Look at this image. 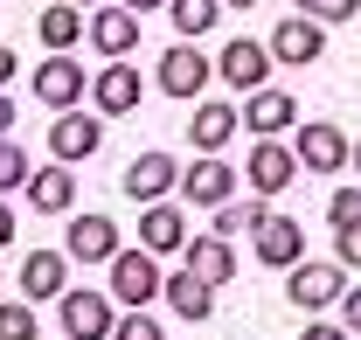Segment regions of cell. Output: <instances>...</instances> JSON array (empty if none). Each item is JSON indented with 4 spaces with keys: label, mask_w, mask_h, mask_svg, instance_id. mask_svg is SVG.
Segmentation results:
<instances>
[{
    "label": "cell",
    "mask_w": 361,
    "mask_h": 340,
    "mask_svg": "<svg viewBox=\"0 0 361 340\" xmlns=\"http://www.w3.org/2000/svg\"><path fill=\"white\" fill-rule=\"evenodd\" d=\"M111 340H167V334H160V320H153L146 305H133V312H118V327H111Z\"/></svg>",
    "instance_id": "f1b7e54d"
},
{
    "label": "cell",
    "mask_w": 361,
    "mask_h": 340,
    "mask_svg": "<svg viewBox=\"0 0 361 340\" xmlns=\"http://www.w3.org/2000/svg\"><path fill=\"white\" fill-rule=\"evenodd\" d=\"M292 153H299V167H306V174H341V167H355V139L334 126V119H313V126H299Z\"/></svg>",
    "instance_id": "3957f363"
},
{
    "label": "cell",
    "mask_w": 361,
    "mask_h": 340,
    "mask_svg": "<svg viewBox=\"0 0 361 340\" xmlns=\"http://www.w3.org/2000/svg\"><path fill=\"white\" fill-rule=\"evenodd\" d=\"M188 271L195 278H209V285H229L236 278V250H229V236H188Z\"/></svg>",
    "instance_id": "603a6c76"
},
{
    "label": "cell",
    "mask_w": 361,
    "mask_h": 340,
    "mask_svg": "<svg viewBox=\"0 0 361 340\" xmlns=\"http://www.w3.org/2000/svg\"><path fill=\"white\" fill-rule=\"evenodd\" d=\"M250 243H257V264H264V271H292V264H306V222L264 209L257 229H250Z\"/></svg>",
    "instance_id": "5b68a950"
},
{
    "label": "cell",
    "mask_w": 361,
    "mask_h": 340,
    "mask_svg": "<svg viewBox=\"0 0 361 340\" xmlns=\"http://www.w3.org/2000/svg\"><path fill=\"white\" fill-rule=\"evenodd\" d=\"M355 174H361V139H355Z\"/></svg>",
    "instance_id": "ab89813d"
},
{
    "label": "cell",
    "mask_w": 361,
    "mask_h": 340,
    "mask_svg": "<svg viewBox=\"0 0 361 340\" xmlns=\"http://www.w3.org/2000/svg\"><path fill=\"white\" fill-rule=\"evenodd\" d=\"M299 14H313L319 28H341V21L361 14V0H299Z\"/></svg>",
    "instance_id": "4dcf8cb0"
},
{
    "label": "cell",
    "mask_w": 361,
    "mask_h": 340,
    "mask_svg": "<svg viewBox=\"0 0 361 340\" xmlns=\"http://www.w3.org/2000/svg\"><path fill=\"white\" fill-rule=\"evenodd\" d=\"M139 243L153 257H180L188 250V222H180L174 202H146V209H139Z\"/></svg>",
    "instance_id": "ac0fdd59"
},
{
    "label": "cell",
    "mask_w": 361,
    "mask_h": 340,
    "mask_svg": "<svg viewBox=\"0 0 361 340\" xmlns=\"http://www.w3.org/2000/svg\"><path fill=\"white\" fill-rule=\"evenodd\" d=\"M56 312H63V334L70 340H111V327H118V298L90 292V285H70L56 298Z\"/></svg>",
    "instance_id": "7a4b0ae2"
},
{
    "label": "cell",
    "mask_w": 361,
    "mask_h": 340,
    "mask_svg": "<svg viewBox=\"0 0 361 340\" xmlns=\"http://www.w3.org/2000/svg\"><path fill=\"white\" fill-rule=\"evenodd\" d=\"M90 90L84 63H70V56H49L42 70H35V97H42L49 111H77V97Z\"/></svg>",
    "instance_id": "e0dca14e"
},
{
    "label": "cell",
    "mask_w": 361,
    "mask_h": 340,
    "mask_svg": "<svg viewBox=\"0 0 361 340\" xmlns=\"http://www.w3.org/2000/svg\"><path fill=\"white\" fill-rule=\"evenodd\" d=\"M243 126L257 132V139H278L285 126H299V97L292 90H250V104H243Z\"/></svg>",
    "instance_id": "ffe728a7"
},
{
    "label": "cell",
    "mask_w": 361,
    "mask_h": 340,
    "mask_svg": "<svg viewBox=\"0 0 361 340\" xmlns=\"http://www.w3.org/2000/svg\"><path fill=\"white\" fill-rule=\"evenodd\" d=\"M236 126H243V111H236V104L202 97V104H195V119H188V139H195L202 153H223L229 139H236Z\"/></svg>",
    "instance_id": "d6986e66"
},
{
    "label": "cell",
    "mask_w": 361,
    "mask_h": 340,
    "mask_svg": "<svg viewBox=\"0 0 361 340\" xmlns=\"http://www.w3.org/2000/svg\"><path fill=\"white\" fill-rule=\"evenodd\" d=\"M326 222L334 229H361V188H334L326 195Z\"/></svg>",
    "instance_id": "83f0119b"
},
{
    "label": "cell",
    "mask_w": 361,
    "mask_h": 340,
    "mask_svg": "<svg viewBox=\"0 0 361 340\" xmlns=\"http://www.w3.org/2000/svg\"><path fill=\"white\" fill-rule=\"evenodd\" d=\"M174 188H180V167H174L167 146H160V153H139L133 167H126V195H133L139 209H146V202H167Z\"/></svg>",
    "instance_id": "4fadbf2b"
},
{
    "label": "cell",
    "mask_w": 361,
    "mask_h": 340,
    "mask_svg": "<svg viewBox=\"0 0 361 340\" xmlns=\"http://www.w3.org/2000/svg\"><path fill=\"white\" fill-rule=\"evenodd\" d=\"M35 35H42L49 56H70V49L90 35V21L77 14V0H63V7H42V21H35Z\"/></svg>",
    "instance_id": "7402d4cb"
},
{
    "label": "cell",
    "mask_w": 361,
    "mask_h": 340,
    "mask_svg": "<svg viewBox=\"0 0 361 340\" xmlns=\"http://www.w3.org/2000/svg\"><path fill=\"white\" fill-rule=\"evenodd\" d=\"M167 305H174V320H209V312H216V285L180 264L174 278H167Z\"/></svg>",
    "instance_id": "cb8c5ba5"
},
{
    "label": "cell",
    "mask_w": 361,
    "mask_h": 340,
    "mask_svg": "<svg viewBox=\"0 0 361 340\" xmlns=\"http://www.w3.org/2000/svg\"><path fill=\"white\" fill-rule=\"evenodd\" d=\"M84 42L97 49L104 63L133 56V49H139V14H133V7H97V14H90V35H84Z\"/></svg>",
    "instance_id": "9a60e30c"
},
{
    "label": "cell",
    "mask_w": 361,
    "mask_h": 340,
    "mask_svg": "<svg viewBox=\"0 0 361 340\" xmlns=\"http://www.w3.org/2000/svg\"><path fill=\"white\" fill-rule=\"evenodd\" d=\"M223 7H257V0H223Z\"/></svg>",
    "instance_id": "f35d334b"
},
{
    "label": "cell",
    "mask_w": 361,
    "mask_h": 340,
    "mask_svg": "<svg viewBox=\"0 0 361 340\" xmlns=\"http://www.w3.org/2000/svg\"><path fill=\"white\" fill-rule=\"evenodd\" d=\"M7 126H14V104H7V90H0V139H7Z\"/></svg>",
    "instance_id": "8d00e7d4"
},
{
    "label": "cell",
    "mask_w": 361,
    "mask_h": 340,
    "mask_svg": "<svg viewBox=\"0 0 361 340\" xmlns=\"http://www.w3.org/2000/svg\"><path fill=\"white\" fill-rule=\"evenodd\" d=\"M0 340H42V334H35V305H28V298H7V305H0Z\"/></svg>",
    "instance_id": "484cf974"
},
{
    "label": "cell",
    "mask_w": 361,
    "mask_h": 340,
    "mask_svg": "<svg viewBox=\"0 0 361 340\" xmlns=\"http://www.w3.org/2000/svg\"><path fill=\"white\" fill-rule=\"evenodd\" d=\"M139 97H146V77H139L126 56L104 63V70L90 77V104H97V119H126V111H139Z\"/></svg>",
    "instance_id": "8992f818"
},
{
    "label": "cell",
    "mask_w": 361,
    "mask_h": 340,
    "mask_svg": "<svg viewBox=\"0 0 361 340\" xmlns=\"http://www.w3.org/2000/svg\"><path fill=\"white\" fill-rule=\"evenodd\" d=\"M118 7H133V14H153V7H167V0H118Z\"/></svg>",
    "instance_id": "74e56055"
},
{
    "label": "cell",
    "mask_w": 361,
    "mask_h": 340,
    "mask_svg": "<svg viewBox=\"0 0 361 340\" xmlns=\"http://www.w3.org/2000/svg\"><path fill=\"white\" fill-rule=\"evenodd\" d=\"M77 7H104V0H77Z\"/></svg>",
    "instance_id": "60d3db41"
},
{
    "label": "cell",
    "mask_w": 361,
    "mask_h": 340,
    "mask_svg": "<svg viewBox=\"0 0 361 340\" xmlns=\"http://www.w3.org/2000/svg\"><path fill=\"white\" fill-rule=\"evenodd\" d=\"M271 56L264 42H250V35H236V42H223V56H216V77L223 84H236V90H264L271 84Z\"/></svg>",
    "instance_id": "ba28073f"
},
{
    "label": "cell",
    "mask_w": 361,
    "mask_h": 340,
    "mask_svg": "<svg viewBox=\"0 0 361 340\" xmlns=\"http://www.w3.org/2000/svg\"><path fill=\"white\" fill-rule=\"evenodd\" d=\"M285 292H292L299 312H326V305L348 298V264H341V257H334V264H313V257H306V264H292V285H285Z\"/></svg>",
    "instance_id": "277c9868"
},
{
    "label": "cell",
    "mask_w": 361,
    "mask_h": 340,
    "mask_svg": "<svg viewBox=\"0 0 361 340\" xmlns=\"http://www.w3.org/2000/svg\"><path fill=\"white\" fill-rule=\"evenodd\" d=\"M28 153H21V146H14V139H0V195H7V188H28Z\"/></svg>",
    "instance_id": "f546056e"
},
{
    "label": "cell",
    "mask_w": 361,
    "mask_h": 340,
    "mask_svg": "<svg viewBox=\"0 0 361 340\" xmlns=\"http://www.w3.org/2000/svg\"><path fill=\"white\" fill-rule=\"evenodd\" d=\"M271 202H223L216 209V236H236V229H257V215H264Z\"/></svg>",
    "instance_id": "4316f807"
},
{
    "label": "cell",
    "mask_w": 361,
    "mask_h": 340,
    "mask_svg": "<svg viewBox=\"0 0 361 340\" xmlns=\"http://www.w3.org/2000/svg\"><path fill=\"white\" fill-rule=\"evenodd\" d=\"M341 327L361 334V285H348V298H341Z\"/></svg>",
    "instance_id": "d6a6232c"
},
{
    "label": "cell",
    "mask_w": 361,
    "mask_h": 340,
    "mask_svg": "<svg viewBox=\"0 0 361 340\" xmlns=\"http://www.w3.org/2000/svg\"><path fill=\"white\" fill-rule=\"evenodd\" d=\"M7 77H14V49H0V90H7Z\"/></svg>",
    "instance_id": "d590c367"
},
{
    "label": "cell",
    "mask_w": 361,
    "mask_h": 340,
    "mask_svg": "<svg viewBox=\"0 0 361 340\" xmlns=\"http://www.w3.org/2000/svg\"><path fill=\"white\" fill-rule=\"evenodd\" d=\"M209 77H216V63H209L195 42H174L167 56H160V97H202Z\"/></svg>",
    "instance_id": "52a82bcc"
},
{
    "label": "cell",
    "mask_w": 361,
    "mask_h": 340,
    "mask_svg": "<svg viewBox=\"0 0 361 340\" xmlns=\"http://www.w3.org/2000/svg\"><path fill=\"white\" fill-rule=\"evenodd\" d=\"M63 250L77 257V264H111V257L126 250V236H118V222H111V215H70Z\"/></svg>",
    "instance_id": "9c48e42d"
},
{
    "label": "cell",
    "mask_w": 361,
    "mask_h": 340,
    "mask_svg": "<svg viewBox=\"0 0 361 340\" xmlns=\"http://www.w3.org/2000/svg\"><path fill=\"white\" fill-rule=\"evenodd\" d=\"M104 146V119H90V111H56L49 119V153L56 160H90Z\"/></svg>",
    "instance_id": "7c38bea8"
},
{
    "label": "cell",
    "mask_w": 361,
    "mask_h": 340,
    "mask_svg": "<svg viewBox=\"0 0 361 340\" xmlns=\"http://www.w3.org/2000/svg\"><path fill=\"white\" fill-rule=\"evenodd\" d=\"M7 243H14V209L0 202V250H7Z\"/></svg>",
    "instance_id": "e575fe53"
},
{
    "label": "cell",
    "mask_w": 361,
    "mask_h": 340,
    "mask_svg": "<svg viewBox=\"0 0 361 340\" xmlns=\"http://www.w3.org/2000/svg\"><path fill=\"white\" fill-rule=\"evenodd\" d=\"M334 257H341L348 271H361V229H334Z\"/></svg>",
    "instance_id": "1f68e13d"
},
{
    "label": "cell",
    "mask_w": 361,
    "mask_h": 340,
    "mask_svg": "<svg viewBox=\"0 0 361 340\" xmlns=\"http://www.w3.org/2000/svg\"><path fill=\"white\" fill-rule=\"evenodd\" d=\"M104 271H111V285H104V292L118 298L126 312H133V305H153V298H167V278H160V257L146 250V243H139V250H118L111 264H104Z\"/></svg>",
    "instance_id": "6da1fadb"
},
{
    "label": "cell",
    "mask_w": 361,
    "mask_h": 340,
    "mask_svg": "<svg viewBox=\"0 0 361 340\" xmlns=\"http://www.w3.org/2000/svg\"><path fill=\"white\" fill-rule=\"evenodd\" d=\"M28 209H42V215H70L77 209V174H70V160L28 174Z\"/></svg>",
    "instance_id": "44dd1931"
},
{
    "label": "cell",
    "mask_w": 361,
    "mask_h": 340,
    "mask_svg": "<svg viewBox=\"0 0 361 340\" xmlns=\"http://www.w3.org/2000/svg\"><path fill=\"white\" fill-rule=\"evenodd\" d=\"M63 340H70V334H63Z\"/></svg>",
    "instance_id": "b9f144b4"
},
{
    "label": "cell",
    "mask_w": 361,
    "mask_h": 340,
    "mask_svg": "<svg viewBox=\"0 0 361 340\" xmlns=\"http://www.w3.org/2000/svg\"><path fill=\"white\" fill-rule=\"evenodd\" d=\"M299 340H355V334H348V327H326V320H313V327H306Z\"/></svg>",
    "instance_id": "836d02e7"
},
{
    "label": "cell",
    "mask_w": 361,
    "mask_h": 340,
    "mask_svg": "<svg viewBox=\"0 0 361 340\" xmlns=\"http://www.w3.org/2000/svg\"><path fill=\"white\" fill-rule=\"evenodd\" d=\"M299 153H292V146H278V139H257V153H250V167H243V181H250V188H257V195H285V188H292V181H299Z\"/></svg>",
    "instance_id": "30bf717a"
},
{
    "label": "cell",
    "mask_w": 361,
    "mask_h": 340,
    "mask_svg": "<svg viewBox=\"0 0 361 340\" xmlns=\"http://www.w3.org/2000/svg\"><path fill=\"white\" fill-rule=\"evenodd\" d=\"M167 14H174V28L195 42V35H209L216 28V14H223V0H167Z\"/></svg>",
    "instance_id": "d4e9b609"
},
{
    "label": "cell",
    "mask_w": 361,
    "mask_h": 340,
    "mask_svg": "<svg viewBox=\"0 0 361 340\" xmlns=\"http://www.w3.org/2000/svg\"><path fill=\"white\" fill-rule=\"evenodd\" d=\"M271 56H278V63H319V56H326V28H319L313 14H285V21L271 28Z\"/></svg>",
    "instance_id": "2e32d148"
},
{
    "label": "cell",
    "mask_w": 361,
    "mask_h": 340,
    "mask_svg": "<svg viewBox=\"0 0 361 340\" xmlns=\"http://www.w3.org/2000/svg\"><path fill=\"white\" fill-rule=\"evenodd\" d=\"M180 195L202 202V209H223L229 195H236V167H229L223 153H202L195 167H180Z\"/></svg>",
    "instance_id": "8fae6325"
},
{
    "label": "cell",
    "mask_w": 361,
    "mask_h": 340,
    "mask_svg": "<svg viewBox=\"0 0 361 340\" xmlns=\"http://www.w3.org/2000/svg\"><path fill=\"white\" fill-rule=\"evenodd\" d=\"M70 292V250H28L21 257V298L42 305V298Z\"/></svg>",
    "instance_id": "5bb4252c"
}]
</instances>
